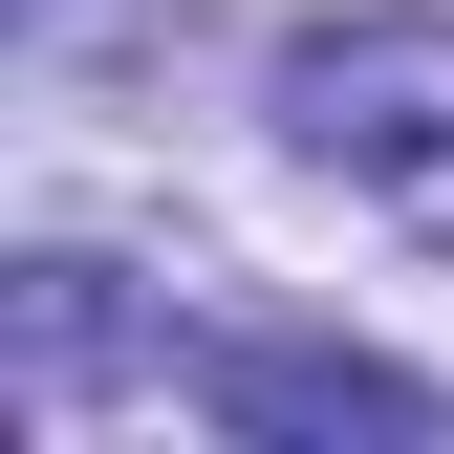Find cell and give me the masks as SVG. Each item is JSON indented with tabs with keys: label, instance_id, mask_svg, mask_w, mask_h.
<instances>
[{
	"label": "cell",
	"instance_id": "1",
	"mask_svg": "<svg viewBox=\"0 0 454 454\" xmlns=\"http://www.w3.org/2000/svg\"><path fill=\"white\" fill-rule=\"evenodd\" d=\"M281 108H303V152L368 216H411L454 260V22H325L303 66H281Z\"/></svg>",
	"mask_w": 454,
	"mask_h": 454
},
{
	"label": "cell",
	"instance_id": "2",
	"mask_svg": "<svg viewBox=\"0 0 454 454\" xmlns=\"http://www.w3.org/2000/svg\"><path fill=\"white\" fill-rule=\"evenodd\" d=\"M195 389H216V433H325V454H347V433H368V454H411V433H433V389H411V368H368V347H216Z\"/></svg>",
	"mask_w": 454,
	"mask_h": 454
}]
</instances>
